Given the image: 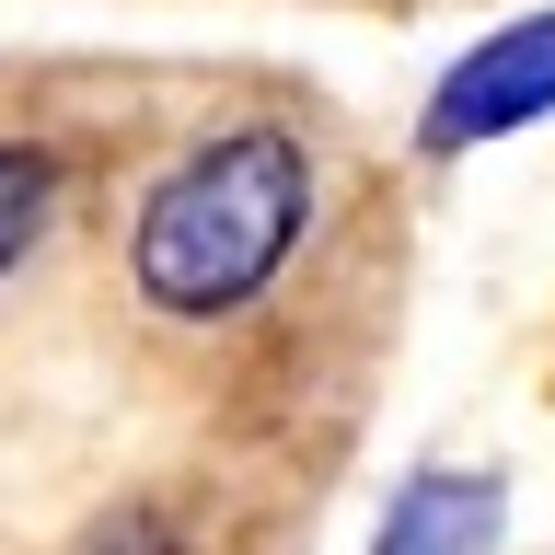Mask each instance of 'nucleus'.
<instances>
[{
    "label": "nucleus",
    "mask_w": 555,
    "mask_h": 555,
    "mask_svg": "<svg viewBox=\"0 0 555 555\" xmlns=\"http://www.w3.org/2000/svg\"><path fill=\"white\" fill-rule=\"evenodd\" d=\"M81 555H173V532H163V509H116Z\"/></svg>",
    "instance_id": "5"
},
{
    "label": "nucleus",
    "mask_w": 555,
    "mask_h": 555,
    "mask_svg": "<svg viewBox=\"0 0 555 555\" xmlns=\"http://www.w3.org/2000/svg\"><path fill=\"white\" fill-rule=\"evenodd\" d=\"M301 232H312V151L289 128H267V116H243V128H208L139 197L128 278L173 324H232L289 278Z\"/></svg>",
    "instance_id": "1"
},
{
    "label": "nucleus",
    "mask_w": 555,
    "mask_h": 555,
    "mask_svg": "<svg viewBox=\"0 0 555 555\" xmlns=\"http://www.w3.org/2000/svg\"><path fill=\"white\" fill-rule=\"evenodd\" d=\"M509 532V486L486 463H416L371 520V555H498Z\"/></svg>",
    "instance_id": "3"
},
{
    "label": "nucleus",
    "mask_w": 555,
    "mask_h": 555,
    "mask_svg": "<svg viewBox=\"0 0 555 555\" xmlns=\"http://www.w3.org/2000/svg\"><path fill=\"white\" fill-rule=\"evenodd\" d=\"M47 208H59V151H35V139H0V278L35 255Z\"/></svg>",
    "instance_id": "4"
},
{
    "label": "nucleus",
    "mask_w": 555,
    "mask_h": 555,
    "mask_svg": "<svg viewBox=\"0 0 555 555\" xmlns=\"http://www.w3.org/2000/svg\"><path fill=\"white\" fill-rule=\"evenodd\" d=\"M544 116H555V0L520 12V24H498V35H475V47L428 81V104H416V151H428V163H451V151H498V139L544 128Z\"/></svg>",
    "instance_id": "2"
}]
</instances>
